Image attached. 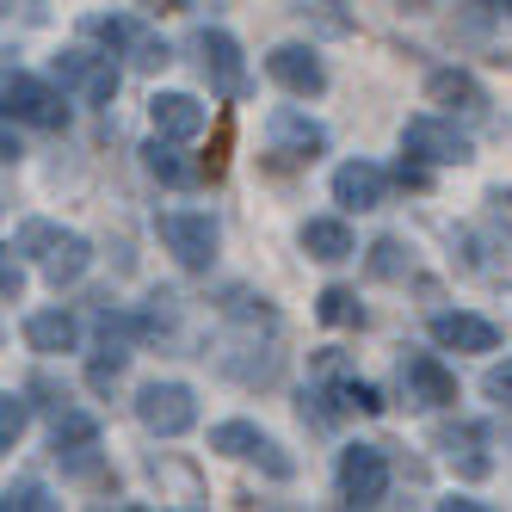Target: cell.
<instances>
[{
  "label": "cell",
  "instance_id": "cell-1",
  "mask_svg": "<svg viewBox=\"0 0 512 512\" xmlns=\"http://www.w3.org/2000/svg\"><path fill=\"white\" fill-rule=\"evenodd\" d=\"M210 451L229 457V463L260 469V475H272V482H290V475H297V457H290L266 426H253V420H216L210 426Z\"/></svg>",
  "mask_w": 512,
  "mask_h": 512
},
{
  "label": "cell",
  "instance_id": "cell-2",
  "mask_svg": "<svg viewBox=\"0 0 512 512\" xmlns=\"http://www.w3.org/2000/svg\"><path fill=\"white\" fill-rule=\"evenodd\" d=\"M19 253H25V260H38V272H44L56 290H62V284H75V278L93 266L87 235L56 229V223H25V229H19Z\"/></svg>",
  "mask_w": 512,
  "mask_h": 512
},
{
  "label": "cell",
  "instance_id": "cell-3",
  "mask_svg": "<svg viewBox=\"0 0 512 512\" xmlns=\"http://www.w3.org/2000/svg\"><path fill=\"white\" fill-rule=\"evenodd\" d=\"M0 105H7L13 124H31V130H68V93L62 81L50 75H25V68H7L0 81Z\"/></svg>",
  "mask_w": 512,
  "mask_h": 512
},
{
  "label": "cell",
  "instance_id": "cell-4",
  "mask_svg": "<svg viewBox=\"0 0 512 512\" xmlns=\"http://www.w3.org/2000/svg\"><path fill=\"white\" fill-rule=\"evenodd\" d=\"M155 235L186 272H210L216 266V247H223V229H216L210 210H161L155 216Z\"/></svg>",
  "mask_w": 512,
  "mask_h": 512
},
{
  "label": "cell",
  "instance_id": "cell-5",
  "mask_svg": "<svg viewBox=\"0 0 512 512\" xmlns=\"http://www.w3.org/2000/svg\"><path fill=\"white\" fill-rule=\"evenodd\" d=\"M186 50H192V68L204 75V87L216 99H247V56H241V44L229 38V31L204 25V31H192Z\"/></svg>",
  "mask_w": 512,
  "mask_h": 512
},
{
  "label": "cell",
  "instance_id": "cell-6",
  "mask_svg": "<svg viewBox=\"0 0 512 512\" xmlns=\"http://www.w3.org/2000/svg\"><path fill=\"white\" fill-rule=\"evenodd\" d=\"M50 75L62 81V93L75 99V105H112V93H118L112 50H56L50 56Z\"/></svg>",
  "mask_w": 512,
  "mask_h": 512
},
{
  "label": "cell",
  "instance_id": "cell-7",
  "mask_svg": "<svg viewBox=\"0 0 512 512\" xmlns=\"http://www.w3.org/2000/svg\"><path fill=\"white\" fill-rule=\"evenodd\" d=\"M136 420H142V432H155V438H186L198 426V395H192V383H173V377L142 383L136 389Z\"/></svg>",
  "mask_w": 512,
  "mask_h": 512
},
{
  "label": "cell",
  "instance_id": "cell-8",
  "mask_svg": "<svg viewBox=\"0 0 512 512\" xmlns=\"http://www.w3.org/2000/svg\"><path fill=\"white\" fill-rule=\"evenodd\" d=\"M401 155H414V161H426V167H463V161H475L469 136H463L445 112H420V118L401 124Z\"/></svg>",
  "mask_w": 512,
  "mask_h": 512
},
{
  "label": "cell",
  "instance_id": "cell-9",
  "mask_svg": "<svg viewBox=\"0 0 512 512\" xmlns=\"http://www.w3.org/2000/svg\"><path fill=\"white\" fill-rule=\"evenodd\" d=\"M395 377H401V401H408V408H426V414L457 408V371L438 352H408Z\"/></svg>",
  "mask_w": 512,
  "mask_h": 512
},
{
  "label": "cell",
  "instance_id": "cell-10",
  "mask_svg": "<svg viewBox=\"0 0 512 512\" xmlns=\"http://www.w3.org/2000/svg\"><path fill=\"white\" fill-rule=\"evenodd\" d=\"M334 482H340L346 506H383L389 500V457H383V445H346Z\"/></svg>",
  "mask_w": 512,
  "mask_h": 512
},
{
  "label": "cell",
  "instance_id": "cell-11",
  "mask_svg": "<svg viewBox=\"0 0 512 512\" xmlns=\"http://www.w3.org/2000/svg\"><path fill=\"white\" fill-rule=\"evenodd\" d=\"M266 75L290 93V99H321L327 93V62L309 44H278L266 50Z\"/></svg>",
  "mask_w": 512,
  "mask_h": 512
},
{
  "label": "cell",
  "instance_id": "cell-12",
  "mask_svg": "<svg viewBox=\"0 0 512 512\" xmlns=\"http://www.w3.org/2000/svg\"><path fill=\"white\" fill-rule=\"evenodd\" d=\"M426 334L438 352H494L500 346V327L488 315H475V309H438L426 321Z\"/></svg>",
  "mask_w": 512,
  "mask_h": 512
},
{
  "label": "cell",
  "instance_id": "cell-13",
  "mask_svg": "<svg viewBox=\"0 0 512 512\" xmlns=\"http://www.w3.org/2000/svg\"><path fill=\"white\" fill-rule=\"evenodd\" d=\"M426 105L445 118H488V93L469 68H432L426 75Z\"/></svg>",
  "mask_w": 512,
  "mask_h": 512
},
{
  "label": "cell",
  "instance_id": "cell-14",
  "mask_svg": "<svg viewBox=\"0 0 512 512\" xmlns=\"http://www.w3.org/2000/svg\"><path fill=\"white\" fill-rule=\"evenodd\" d=\"M432 445H438V457H445L463 482H482V475H494V451H488V432H482V426H469V420L438 426Z\"/></svg>",
  "mask_w": 512,
  "mask_h": 512
},
{
  "label": "cell",
  "instance_id": "cell-15",
  "mask_svg": "<svg viewBox=\"0 0 512 512\" xmlns=\"http://www.w3.org/2000/svg\"><path fill=\"white\" fill-rule=\"evenodd\" d=\"M266 136H272V155H284V161H315L327 149V130L309 112H297V105H278Z\"/></svg>",
  "mask_w": 512,
  "mask_h": 512
},
{
  "label": "cell",
  "instance_id": "cell-16",
  "mask_svg": "<svg viewBox=\"0 0 512 512\" xmlns=\"http://www.w3.org/2000/svg\"><path fill=\"white\" fill-rule=\"evenodd\" d=\"M327 186H334V204H340V210H377V204L389 198V173H383L377 161L358 155V161H340Z\"/></svg>",
  "mask_w": 512,
  "mask_h": 512
},
{
  "label": "cell",
  "instance_id": "cell-17",
  "mask_svg": "<svg viewBox=\"0 0 512 512\" xmlns=\"http://www.w3.org/2000/svg\"><path fill=\"white\" fill-rule=\"evenodd\" d=\"M25 346L44 352V358L81 352V321L68 315V309H31V315H25Z\"/></svg>",
  "mask_w": 512,
  "mask_h": 512
},
{
  "label": "cell",
  "instance_id": "cell-18",
  "mask_svg": "<svg viewBox=\"0 0 512 512\" xmlns=\"http://www.w3.org/2000/svg\"><path fill=\"white\" fill-rule=\"evenodd\" d=\"M149 124H155V136H173V142H192L204 124H210V112L192 99V93H155L149 99Z\"/></svg>",
  "mask_w": 512,
  "mask_h": 512
},
{
  "label": "cell",
  "instance_id": "cell-19",
  "mask_svg": "<svg viewBox=\"0 0 512 512\" xmlns=\"http://www.w3.org/2000/svg\"><path fill=\"white\" fill-rule=\"evenodd\" d=\"M50 408V445H56V457L62 451H87V445H99V420L81 408V401H44Z\"/></svg>",
  "mask_w": 512,
  "mask_h": 512
},
{
  "label": "cell",
  "instance_id": "cell-20",
  "mask_svg": "<svg viewBox=\"0 0 512 512\" xmlns=\"http://www.w3.org/2000/svg\"><path fill=\"white\" fill-rule=\"evenodd\" d=\"M297 241H303L309 260H321V266H340V260L358 253V241H352V229L340 223V216H309V223L297 229Z\"/></svg>",
  "mask_w": 512,
  "mask_h": 512
},
{
  "label": "cell",
  "instance_id": "cell-21",
  "mask_svg": "<svg viewBox=\"0 0 512 512\" xmlns=\"http://www.w3.org/2000/svg\"><path fill=\"white\" fill-rule=\"evenodd\" d=\"M142 161H149V173L161 179V186H198V179H204V167L179 155V142H173V136H155L149 149H142Z\"/></svg>",
  "mask_w": 512,
  "mask_h": 512
},
{
  "label": "cell",
  "instance_id": "cell-22",
  "mask_svg": "<svg viewBox=\"0 0 512 512\" xmlns=\"http://www.w3.org/2000/svg\"><path fill=\"white\" fill-rule=\"evenodd\" d=\"M81 31H87V38H99L112 56H130V50H136V38H142V25H136V19H124V13H87V19H81Z\"/></svg>",
  "mask_w": 512,
  "mask_h": 512
},
{
  "label": "cell",
  "instance_id": "cell-23",
  "mask_svg": "<svg viewBox=\"0 0 512 512\" xmlns=\"http://www.w3.org/2000/svg\"><path fill=\"white\" fill-rule=\"evenodd\" d=\"M327 389H334V401H340L346 414H383V408H389L383 389H377V383H364V377H334Z\"/></svg>",
  "mask_w": 512,
  "mask_h": 512
},
{
  "label": "cell",
  "instance_id": "cell-24",
  "mask_svg": "<svg viewBox=\"0 0 512 512\" xmlns=\"http://www.w3.org/2000/svg\"><path fill=\"white\" fill-rule=\"evenodd\" d=\"M315 315H321L327 327H358V321H364V309H358V290H346V284H327L321 297H315Z\"/></svg>",
  "mask_w": 512,
  "mask_h": 512
},
{
  "label": "cell",
  "instance_id": "cell-25",
  "mask_svg": "<svg viewBox=\"0 0 512 512\" xmlns=\"http://www.w3.org/2000/svg\"><path fill=\"white\" fill-rule=\"evenodd\" d=\"M371 272H377V278H408V272H414V253H408V241L383 235V241L371 247Z\"/></svg>",
  "mask_w": 512,
  "mask_h": 512
},
{
  "label": "cell",
  "instance_id": "cell-26",
  "mask_svg": "<svg viewBox=\"0 0 512 512\" xmlns=\"http://www.w3.org/2000/svg\"><path fill=\"white\" fill-rule=\"evenodd\" d=\"M25 426H31V401L7 389V395H0V451H13L25 438Z\"/></svg>",
  "mask_w": 512,
  "mask_h": 512
},
{
  "label": "cell",
  "instance_id": "cell-27",
  "mask_svg": "<svg viewBox=\"0 0 512 512\" xmlns=\"http://www.w3.org/2000/svg\"><path fill=\"white\" fill-rule=\"evenodd\" d=\"M297 13L315 19L321 31H334V38H346V31H352V13H340V0H297Z\"/></svg>",
  "mask_w": 512,
  "mask_h": 512
},
{
  "label": "cell",
  "instance_id": "cell-28",
  "mask_svg": "<svg viewBox=\"0 0 512 512\" xmlns=\"http://www.w3.org/2000/svg\"><path fill=\"white\" fill-rule=\"evenodd\" d=\"M482 395L494 401V408H506V414H512V358H506V364H488V377H482Z\"/></svg>",
  "mask_w": 512,
  "mask_h": 512
},
{
  "label": "cell",
  "instance_id": "cell-29",
  "mask_svg": "<svg viewBox=\"0 0 512 512\" xmlns=\"http://www.w3.org/2000/svg\"><path fill=\"white\" fill-rule=\"evenodd\" d=\"M167 62H173V56H167V44L142 31V38H136V50H130V68H142V75H155V68H167Z\"/></svg>",
  "mask_w": 512,
  "mask_h": 512
},
{
  "label": "cell",
  "instance_id": "cell-30",
  "mask_svg": "<svg viewBox=\"0 0 512 512\" xmlns=\"http://www.w3.org/2000/svg\"><path fill=\"white\" fill-rule=\"evenodd\" d=\"M38 506H50L44 482H7V512H38Z\"/></svg>",
  "mask_w": 512,
  "mask_h": 512
},
{
  "label": "cell",
  "instance_id": "cell-31",
  "mask_svg": "<svg viewBox=\"0 0 512 512\" xmlns=\"http://www.w3.org/2000/svg\"><path fill=\"white\" fill-rule=\"evenodd\" d=\"M13 253H19V247L0 253V297H7V303H19V290H25V266L13 260Z\"/></svg>",
  "mask_w": 512,
  "mask_h": 512
},
{
  "label": "cell",
  "instance_id": "cell-32",
  "mask_svg": "<svg viewBox=\"0 0 512 512\" xmlns=\"http://www.w3.org/2000/svg\"><path fill=\"white\" fill-rule=\"evenodd\" d=\"M438 512H482V500H469V494H451V500H438Z\"/></svg>",
  "mask_w": 512,
  "mask_h": 512
},
{
  "label": "cell",
  "instance_id": "cell-33",
  "mask_svg": "<svg viewBox=\"0 0 512 512\" xmlns=\"http://www.w3.org/2000/svg\"><path fill=\"white\" fill-rule=\"evenodd\" d=\"M500 7H506V19H512V0H500Z\"/></svg>",
  "mask_w": 512,
  "mask_h": 512
}]
</instances>
